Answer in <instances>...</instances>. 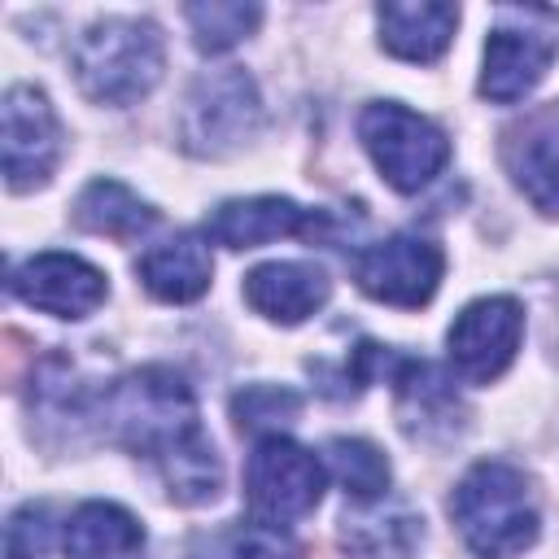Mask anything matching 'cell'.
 Here are the masks:
<instances>
[{
  "label": "cell",
  "mask_w": 559,
  "mask_h": 559,
  "mask_svg": "<svg viewBox=\"0 0 559 559\" xmlns=\"http://www.w3.org/2000/svg\"><path fill=\"white\" fill-rule=\"evenodd\" d=\"M328 467L354 502H376L389 489V459L362 437H332L328 441Z\"/></svg>",
  "instance_id": "ffe728a7"
},
{
  "label": "cell",
  "mask_w": 559,
  "mask_h": 559,
  "mask_svg": "<svg viewBox=\"0 0 559 559\" xmlns=\"http://www.w3.org/2000/svg\"><path fill=\"white\" fill-rule=\"evenodd\" d=\"M48 533H52L48 507H35V502L17 507L4 528V559H39L48 550Z\"/></svg>",
  "instance_id": "cb8c5ba5"
},
{
  "label": "cell",
  "mask_w": 559,
  "mask_h": 559,
  "mask_svg": "<svg viewBox=\"0 0 559 559\" xmlns=\"http://www.w3.org/2000/svg\"><path fill=\"white\" fill-rule=\"evenodd\" d=\"M332 297V280L314 262H262L245 275V301L271 323H301Z\"/></svg>",
  "instance_id": "4fadbf2b"
},
{
  "label": "cell",
  "mask_w": 559,
  "mask_h": 559,
  "mask_svg": "<svg viewBox=\"0 0 559 559\" xmlns=\"http://www.w3.org/2000/svg\"><path fill=\"white\" fill-rule=\"evenodd\" d=\"M441 271H445V253L432 240L411 236V231L389 236L380 245H367L354 258L358 288L384 306H397V310L428 306L437 284H441Z\"/></svg>",
  "instance_id": "52a82bcc"
},
{
  "label": "cell",
  "mask_w": 559,
  "mask_h": 559,
  "mask_svg": "<svg viewBox=\"0 0 559 559\" xmlns=\"http://www.w3.org/2000/svg\"><path fill=\"white\" fill-rule=\"evenodd\" d=\"M515 183L542 214H559V131L533 135L515 157Z\"/></svg>",
  "instance_id": "7402d4cb"
},
{
  "label": "cell",
  "mask_w": 559,
  "mask_h": 559,
  "mask_svg": "<svg viewBox=\"0 0 559 559\" xmlns=\"http://www.w3.org/2000/svg\"><path fill=\"white\" fill-rule=\"evenodd\" d=\"M389 380L397 389V415L411 432L428 437L432 428H445L454 419V411H459L454 384L437 367H428L424 358H397Z\"/></svg>",
  "instance_id": "d6986e66"
},
{
  "label": "cell",
  "mask_w": 559,
  "mask_h": 559,
  "mask_svg": "<svg viewBox=\"0 0 559 559\" xmlns=\"http://www.w3.org/2000/svg\"><path fill=\"white\" fill-rule=\"evenodd\" d=\"M135 271H140L144 288H148L157 301L183 306V301H197V297L210 288L214 262H210V249L201 245V236L179 231V236L153 245V249L140 258Z\"/></svg>",
  "instance_id": "9a60e30c"
},
{
  "label": "cell",
  "mask_w": 559,
  "mask_h": 559,
  "mask_svg": "<svg viewBox=\"0 0 559 559\" xmlns=\"http://www.w3.org/2000/svg\"><path fill=\"white\" fill-rule=\"evenodd\" d=\"M328 214L323 210H306L288 197H236V201H223L210 218H205V236L214 245H227V249H258L266 240H280V236H323L328 231Z\"/></svg>",
  "instance_id": "8fae6325"
},
{
  "label": "cell",
  "mask_w": 559,
  "mask_h": 559,
  "mask_svg": "<svg viewBox=\"0 0 559 559\" xmlns=\"http://www.w3.org/2000/svg\"><path fill=\"white\" fill-rule=\"evenodd\" d=\"M450 515L476 559H515L537 542L533 485L520 467L498 459L476 463L459 480L450 498Z\"/></svg>",
  "instance_id": "7a4b0ae2"
},
{
  "label": "cell",
  "mask_w": 559,
  "mask_h": 559,
  "mask_svg": "<svg viewBox=\"0 0 559 559\" xmlns=\"http://www.w3.org/2000/svg\"><path fill=\"white\" fill-rule=\"evenodd\" d=\"M0 148H4V179L13 192L48 183L61 157V127L48 96L31 83L4 92L0 105Z\"/></svg>",
  "instance_id": "ba28073f"
},
{
  "label": "cell",
  "mask_w": 559,
  "mask_h": 559,
  "mask_svg": "<svg viewBox=\"0 0 559 559\" xmlns=\"http://www.w3.org/2000/svg\"><path fill=\"white\" fill-rule=\"evenodd\" d=\"M358 140L371 153L376 170L397 192H419L450 162L445 131L432 118H424V114H415L397 100H371L358 114Z\"/></svg>",
  "instance_id": "277c9868"
},
{
  "label": "cell",
  "mask_w": 559,
  "mask_h": 559,
  "mask_svg": "<svg viewBox=\"0 0 559 559\" xmlns=\"http://www.w3.org/2000/svg\"><path fill=\"white\" fill-rule=\"evenodd\" d=\"M555 35L550 31H528V26H493L485 39V70H480V96L511 105L528 96L546 70L555 66Z\"/></svg>",
  "instance_id": "7c38bea8"
},
{
  "label": "cell",
  "mask_w": 559,
  "mask_h": 559,
  "mask_svg": "<svg viewBox=\"0 0 559 559\" xmlns=\"http://www.w3.org/2000/svg\"><path fill=\"white\" fill-rule=\"evenodd\" d=\"M301 411V397L293 389H280V384H249L245 393L231 397V415L240 428L249 432H262V437H275L284 424H293Z\"/></svg>",
  "instance_id": "603a6c76"
},
{
  "label": "cell",
  "mask_w": 559,
  "mask_h": 559,
  "mask_svg": "<svg viewBox=\"0 0 559 559\" xmlns=\"http://www.w3.org/2000/svg\"><path fill=\"white\" fill-rule=\"evenodd\" d=\"M74 79L96 105H135L162 79V31L144 17H100L74 44Z\"/></svg>",
  "instance_id": "3957f363"
},
{
  "label": "cell",
  "mask_w": 559,
  "mask_h": 559,
  "mask_svg": "<svg viewBox=\"0 0 559 559\" xmlns=\"http://www.w3.org/2000/svg\"><path fill=\"white\" fill-rule=\"evenodd\" d=\"M144 528L118 502H83L66 524L70 559H140Z\"/></svg>",
  "instance_id": "e0dca14e"
},
{
  "label": "cell",
  "mask_w": 559,
  "mask_h": 559,
  "mask_svg": "<svg viewBox=\"0 0 559 559\" xmlns=\"http://www.w3.org/2000/svg\"><path fill=\"white\" fill-rule=\"evenodd\" d=\"M192 39L201 52H227L236 48L245 35H253V26L262 22L258 4H231V0H210V4H188L183 9Z\"/></svg>",
  "instance_id": "44dd1931"
},
{
  "label": "cell",
  "mask_w": 559,
  "mask_h": 559,
  "mask_svg": "<svg viewBox=\"0 0 559 559\" xmlns=\"http://www.w3.org/2000/svg\"><path fill=\"white\" fill-rule=\"evenodd\" d=\"M258 127H262V100L253 79L240 66H223V70H205L192 83L179 118V140L197 157H223L249 144Z\"/></svg>",
  "instance_id": "5b68a950"
},
{
  "label": "cell",
  "mask_w": 559,
  "mask_h": 559,
  "mask_svg": "<svg viewBox=\"0 0 559 559\" xmlns=\"http://www.w3.org/2000/svg\"><path fill=\"white\" fill-rule=\"evenodd\" d=\"M9 293L52 319H87L105 301L109 284H105V271H96L92 262L48 249V253H35L22 266H13Z\"/></svg>",
  "instance_id": "30bf717a"
},
{
  "label": "cell",
  "mask_w": 559,
  "mask_h": 559,
  "mask_svg": "<svg viewBox=\"0 0 559 559\" xmlns=\"http://www.w3.org/2000/svg\"><path fill=\"white\" fill-rule=\"evenodd\" d=\"M424 537V520L411 507H384L354 502V511L341 515V542L358 559H406Z\"/></svg>",
  "instance_id": "2e32d148"
},
{
  "label": "cell",
  "mask_w": 559,
  "mask_h": 559,
  "mask_svg": "<svg viewBox=\"0 0 559 559\" xmlns=\"http://www.w3.org/2000/svg\"><path fill=\"white\" fill-rule=\"evenodd\" d=\"M380 17V44L402 57V61H437L459 26V9L454 4H437V0H389L376 9Z\"/></svg>",
  "instance_id": "5bb4252c"
},
{
  "label": "cell",
  "mask_w": 559,
  "mask_h": 559,
  "mask_svg": "<svg viewBox=\"0 0 559 559\" xmlns=\"http://www.w3.org/2000/svg\"><path fill=\"white\" fill-rule=\"evenodd\" d=\"M74 223L109 240H140L157 223V210L118 179H92L74 201Z\"/></svg>",
  "instance_id": "ac0fdd59"
},
{
  "label": "cell",
  "mask_w": 559,
  "mask_h": 559,
  "mask_svg": "<svg viewBox=\"0 0 559 559\" xmlns=\"http://www.w3.org/2000/svg\"><path fill=\"white\" fill-rule=\"evenodd\" d=\"M524 336V310L515 297H480L459 310V319L445 332L450 362L467 384H489L498 380Z\"/></svg>",
  "instance_id": "9c48e42d"
},
{
  "label": "cell",
  "mask_w": 559,
  "mask_h": 559,
  "mask_svg": "<svg viewBox=\"0 0 559 559\" xmlns=\"http://www.w3.org/2000/svg\"><path fill=\"white\" fill-rule=\"evenodd\" d=\"M105 428L127 450L162 463L175 450L192 445L201 432L192 389L170 367H140L105 393Z\"/></svg>",
  "instance_id": "6da1fadb"
},
{
  "label": "cell",
  "mask_w": 559,
  "mask_h": 559,
  "mask_svg": "<svg viewBox=\"0 0 559 559\" xmlns=\"http://www.w3.org/2000/svg\"><path fill=\"white\" fill-rule=\"evenodd\" d=\"M245 498L258 524L284 528L301 515H310L323 498V463L288 441L284 432L258 437L249 463H245Z\"/></svg>",
  "instance_id": "8992f818"
}]
</instances>
